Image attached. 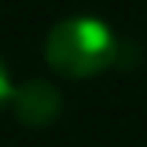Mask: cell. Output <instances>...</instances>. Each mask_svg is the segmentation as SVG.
<instances>
[{
    "mask_svg": "<svg viewBox=\"0 0 147 147\" xmlns=\"http://www.w3.org/2000/svg\"><path fill=\"white\" fill-rule=\"evenodd\" d=\"M13 96V83H10V70L3 64V58H0V106H3L7 99Z\"/></svg>",
    "mask_w": 147,
    "mask_h": 147,
    "instance_id": "3",
    "label": "cell"
},
{
    "mask_svg": "<svg viewBox=\"0 0 147 147\" xmlns=\"http://www.w3.org/2000/svg\"><path fill=\"white\" fill-rule=\"evenodd\" d=\"M45 58L67 77H90L115 58V35L96 16H67L48 32Z\"/></svg>",
    "mask_w": 147,
    "mask_h": 147,
    "instance_id": "1",
    "label": "cell"
},
{
    "mask_svg": "<svg viewBox=\"0 0 147 147\" xmlns=\"http://www.w3.org/2000/svg\"><path fill=\"white\" fill-rule=\"evenodd\" d=\"M13 109L26 125H48L61 112V93L48 80H26L13 86Z\"/></svg>",
    "mask_w": 147,
    "mask_h": 147,
    "instance_id": "2",
    "label": "cell"
}]
</instances>
